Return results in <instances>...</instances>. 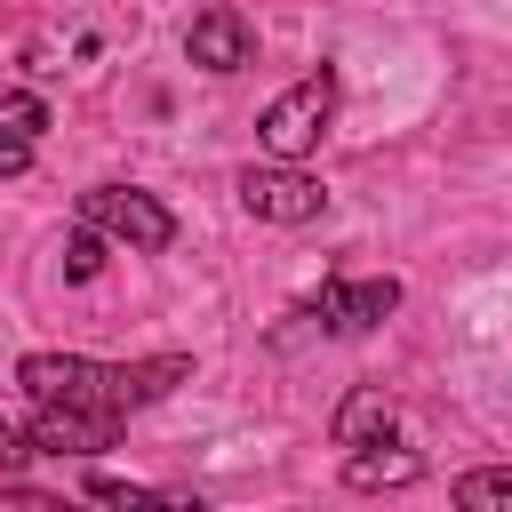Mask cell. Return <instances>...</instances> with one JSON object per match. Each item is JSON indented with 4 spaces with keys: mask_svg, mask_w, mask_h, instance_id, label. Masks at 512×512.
Instances as JSON below:
<instances>
[{
    "mask_svg": "<svg viewBox=\"0 0 512 512\" xmlns=\"http://www.w3.org/2000/svg\"><path fill=\"white\" fill-rule=\"evenodd\" d=\"M328 112H336V80H328V72L296 80V88L272 96V112H264V152H272V160H304V152L320 144Z\"/></svg>",
    "mask_w": 512,
    "mask_h": 512,
    "instance_id": "cell-3",
    "label": "cell"
},
{
    "mask_svg": "<svg viewBox=\"0 0 512 512\" xmlns=\"http://www.w3.org/2000/svg\"><path fill=\"white\" fill-rule=\"evenodd\" d=\"M184 376H192L184 352H160V360H136V368H104V360H80V352H24L16 360L24 400H40V408H96V416H136L160 392H176Z\"/></svg>",
    "mask_w": 512,
    "mask_h": 512,
    "instance_id": "cell-1",
    "label": "cell"
},
{
    "mask_svg": "<svg viewBox=\"0 0 512 512\" xmlns=\"http://www.w3.org/2000/svg\"><path fill=\"white\" fill-rule=\"evenodd\" d=\"M384 312H400V280H328L312 296L320 328H376Z\"/></svg>",
    "mask_w": 512,
    "mask_h": 512,
    "instance_id": "cell-7",
    "label": "cell"
},
{
    "mask_svg": "<svg viewBox=\"0 0 512 512\" xmlns=\"http://www.w3.org/2000/svg\"><path fill=\"white\" fill-rule=\"evenodd\" d=\"M240 200H248V216H264V224H312V216L328 208L320 176H304L296 160H272V168H240Z\"/></svg>",
    "mask_w": 512,
    "mask_h": 512,
    "instance_id": "cell-4",
    "label": "cell"
},
{
    "mask_svg": "<svg viewBox=\"0 0 512 512\" xmlns=\"http://www.w3.org/2000/svg\"><path fill=\"white\" fill-rule=\"evenodd\" d=\"M184 56L200 72H240V64H256V24L240 8H200L184 24Z\"/></svg>",
    "mask_w": 512,
    "mask_h": 512,
    "instance_id": "cell-5",
    "label": "cell"
},
{
    "mask_svg": "<svg viewBox=\"0 0 512 512\" xmlns=\"http://www.w3.org/2000/svg\"><path fill=\"white\" fill-rule=\"evenodd\" d=\"M120 432V416H96V408H40L32 400V448L48 456H104Z\"/></svg>",
    "mask_w": 512,
    "mask_h": 512,
    "instance_id": "cell-6",
    "label": "cell"
},
{
    "mask_svg": "<svg viewBox=\"0 0 512 512\" xmlns=\"http://www.w3.org/2000/svg\"><path fill=\"white\" fill-rule=\"evenodd\" d=\"M392 424H400L392 392H384V384H360V392L336 408V448H368V440H392Z\"/></svg>",
    "mask_w": 512,
    "mask_h": 512,
    "instance_id": "cell-8",
    "label": "cell"
},
{
    "mask_svg": "<svg viewBox=\"0 0 512 512\" xmlns=\"http://www.w3.org/2000/svg\"><path fill=\"white\" fill-rule=\"evenodd\" d=\"M416 472H424V456L416 448H392V440H368V448L344 456V480L352 488H408Z\"/></svg>",
    "mask_w": 512,
    "mask_h": 512,
    "instance_id": "cell-9",
    "label": "cell"
},
{
    "mask_svg": "<svg viewBox=\"0 0 512 512\" xmlns=\"http://www.w3.org/2000/svg\"><path fill=\"white\" fill-rule=\"evenodd\" d=\"M80 224H96L104 240H128V248H168L176 240V216L152 200V192H136V184H88L80 192Z\"/></svg>",
    "mask_w": 512,
    "mask_h": 512,
    "instance_id": "cell-2",
    "label": "cell"
},
{
    "mask_svg": "<svg viewBox=\"0 0 512 512\" xmlns=\"http://www.w3.org/2000/svg\"><path fill=\"white\" fill-rule=\"evenodd\" d=\"M96 264H104V232H96V224H80V232H72V248H64V272H72V280H96Z\"/></svg>",
    "mask_w": 512,
    "mask_h": 512,
    "instance_id": "cell-12",
    "label": "cell"
},
{
    "mask_svg": "<svg viewBox=\"0 0 512 512\" xmlns=\"http://www.w3.org/2000/svg\"><path fill=\"white\" fill-rule=\"evenodd\" d=\"M24 456H32V448H24V440H16V424L0 416V464H24Z\"/></svg>",
    "mask_w": 512,
    "mask_h": 512,
    "instance_id": "cell-13",
    "label": "cell"
},
{
    "mask_svg": "<svg viewBox=\"0 0 512 512\" xmlns=\"http://www.w3.org/2000/svg\"><path fill=\"white\" fill-rule=\"evenodd\" d=\"M456 504L464 512H512V464H480L456 480Z\"/></svg>",
    "mask_w": 512,
    "mask_h": 512,
    "instance_id": "cell-11",
    "label": "cell"
},
{
    "mask_svg": "<svg viewBox=\"0 0 512 512\" xmlns=\"http://www.w3.org/2000/svg\"><path fill=\"white\" fill-rule=\"evenodd\" d=\"M48 128V104L40 96H0V176H24L32 168V136Z\"/></svg>",
    "mask_w": 512,
    "mask_h": 512,
    "instance_id": "cell-10",
    "label": "cell"
}]
</instances>
